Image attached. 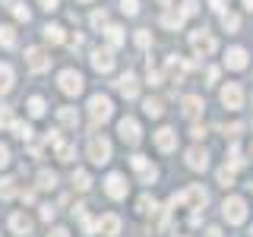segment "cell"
I'll use <instances>...</instances> for the list:
<instances>
[{
  "mask_svg": "<svg viewBox=\"0 0 253 237\" xmlns=\"http://www.w3.org/2000/svg\"><path fill=\"white\" fill-rule=\"evenodd\" d=\"M111 114H114V108H111V98L105 95H92L89 98V117H92V126L111 120Z\"/></svg>",
  "mask_w": 253,
  "mask_h": 237,
  "instance_id": "obj_1",
  "label": "cell"
},
{
  "mask_svg": "<svg viewBox=\"0 0 253 237\" xmlns=\"http://www.w3.org/2000/svg\"><path fill=\"white\" fill-rule=\"evenodd\" d=\"M190 47H193L196 57H209V54H215V38H212V32L196 29L193 35H190Z\"/></svg>",
  "mask_w": 253,
  "mask_h": 237,
  "instance_id": "obj_2",
  "label": "cell"
},
{
  "mask_svg": "<svg viewBox=\"0 0 253 237\" xmlns=\"http://www.w3.org/2000/svg\"><path fill=\"white\" fill-rule=\"evenodd\" d=\"M221 215H225L228 225H241V221L247 218V202H244L241 196H228L225 205H221Z\"/></svg>",
  "mask_w": 253,
  "mask_h": 237,
  "instance_id": "obj_3",
  "label": "cell"
},
{
  "mask_svg": "<svg viewBox=\"0 0 253 237\" xmlns=\"http://www.w3.org/2000/svg\"><path fill=\"white\" fill-rule=\"evenodd\" d=\"M206 199H209V196H206V190L193 184V187H187L184 193L171 196V205H193V209H203V205H206Z\"/></svg>",
  "mask_w": 253,
  "mask_h": 237,
  "instance_id": "obj_4",
  "label": "cell"
},
{
  "mask_svg": "<svg viewBox=\"0 0 253 237\" xmlns=\"http://www.w3.org/2000/svg\"><path fill=\"white\" fill-rule=\"evenodd\" d=\"M89 161L92 164H108L111 161V142L105 136H92L89 139Z\"/></svg>",
  "mask_w": 253,
  "mask_h": 237,
  "instance_id": "obj_5",
  "label": "cell"
},
{
  "mask_svg": "<svg viewBox=\"0 0 253 237\" xmlns=\"http://www.w3.org/2000/svg\"><path fill=\"white\" fill-rule=\"evenodd\" d=\"M57 82H60V92L63 95H79L83 92V82L85 79L76 73V70H63V73L57 76Z\"/></svg>",
  "mask_w": 253,
  "mask_h": 237,
  "instance_id": "obj_6",
  "label": "cell"
},
{
  "mask_svg": "<svg viewBox=\"0 0 253 237\" xmlns=\"http://www.w3.org/2000/svg\"><path fill=\"white\" fill-rule=\"evenodd\" d=\"M221 105H225L228 111H237L244 108V89L237 82H228L225 89H221Z\"/></svg>",
  "mask_w": 253,
  "mask_h": 237,
  "instance_id": "obj_7",
  "label": "cell"
},
{
  "mask_svg": "<svg viewBox=\"0 0 253 237\" xmlns=\"http://www.w3.org/2000/svg\"><path fill=\"white\" fill-rule=\"evenodd\" d=\"M26 67L32 70V73H44V70L51 67V57H47L42 47H29L26 51Z\"/></svg>",
  "mask_w": 253,
  "mask_h": 237,
  "instance_id": "obj_8",
  "label": "cell"
},
{
  "mask_svg": "<svg viewBox=\"0 0 253 237\" xmlns=\"http://www.w3.org/2000/svg\"><path fill=\"white\" fill-rule=\"evenodd\" d=\"M117 133H121V139L126 142V146H136V142L142 139V133H139V123L133 120V117H124V120L117 123Z\"/></svg>",
  "mask_w": 253,
  "mask_h": 237,
  "instance_id": "obj_9",
  "label": "cell"
},
{
  "mask_svg": "<svg viewBox=\"0 0 253 237\" xmlns=\"http://www.w3.org/2000/svg\"><path fill=\"white\" fill-rule=\"evenodd\" d=\"M155 146L162 149V152H174V149H177V133H174L171 126H162V130L155 133Z\"/></svg>",
  "mask_w": 253,
  "mask_h": 237,
  "instance_id": "obj_10",
  "label": "cell"
},
{
  "mask_svg": "<svg viewBox=\"0 0 253 237\" xmlns=\"http://www.w3.org/2000/svg\"><path fill=\"white\" fill-rule=\"evenodd\" d=\"M117 92H121L124 98H136L139 95V79L133 73H124L121 79H117Z\"/></svg>",
  "mask_w": 253,
  "mask_h": 237,
  "instance_id": "obj_11",
  "label": "cell"
},
{
  "mask_svg": "<svg viewBox=\"0 0 253 237\" xmlns=\"http://www.w3.org/2000/svg\"><path fill=\"white\" fill-rule=\"evenodd\" d=\"M105 190H108V196H111V199H124V196H126V180L121 177V174H108Z\"/></svg>",
  "mask_w": 253,
  "mask_h": 237,
  "instance_id": "obj_12",
  "label": "cell"
},
{
  "mask_svg": "<svg viewBox=\"0 0 253 237\" xmlns=\"http://www.w3.org/2000/svg\"><path fill=\"white\" fill-rule=\"evenodd\" d=\"M165 70H168V79H171V82H180V79L187 76V63L180 60V57H174V54L165 60Z\"/></svg>",
  "mask_w": 253,
  "mask_h": 237,
  "instance_id": "obj_13",
  "label": "cell"
},
{
  "mask_svg": "<svg viewBox=\"0 0 253 237\" xmlns=\"http://www.w3.org/2000/svg\"><path fill=\"white\" fill-rule=\"evenodd\" d=\"M225 67L228 70H244V67H247V51H244V47H228Z\"/></svg>",
  "mask_w": 253,
  "mask_h": 237,
  "instance_id": "obj_14",
  "label": "cell"
},
{
  "mask_svg": "<svg viewBox=\"0 0 253 237\" xmlns=\"http://www.w3.org/2000/svg\"><path fill=\"white\" fill-rule=\"evenodd\" d=\"M187 164H190L193 171H206V168H209V155H206V149L193 146V149L187 152Z\"/></svg>",
  "mask_w": 253,
  "mask_h": 237,
  "instance_id": "obj_15",
  "label": "cell"
},
{
  "mask_svg": "<svg viewBox=\"0 0 253 237\" xmlns=\"http://www.w3.org/2000/svg\"><path fill=\"white\" fill-rule=\"evenodd\" d=\"M130 161H133V168H136L139 171V180H142V184H152V180H155V168H149V161H146V155H133L130 158Z\"/></svg>",
  "mask_w": 253,
  "mask_h": 237,
  "instance_id": "obj_16",
  "label": "cell"
},
{
  "mask_svg": "<svg viewBox=\"0 0 253 237\" xmlns=\"http://www.w3.org/2000/svg\"><path fill=\"white\" fill-rule=\"evenodd\" d=\"M92 67L98 70V73H111V70H114V54L111 51H95L92 54Z\"/></svg>",
  "mask_w": 253,
  "mask_h": 237,
  "instance_id": "obj_17",
  "label": "cell"
},
{
  "mask_svg": "<svg viewBox=\"0 0 253 237\" xmlns=\"http://www.w3.org/2000/svg\"><path fill=\"white\" fill-rule=\"evenodd\" d=\"M95 228H98L105 237H117V234H121V218H117V215H105Z\"/></svg>",
  "mask_w": 253,
  "mask_h": 237,
  "instance_id": "obj_18",
  "label": "cell"
},
{
  "mask_svg": "<svg viewBox=\"0 0 253 237\" xmlns=\"http://www.w3.org/2000/svg\"><path fill=\"white\" fill-rule=\"evenodd\" d=\"M200 114H203V98L200 95H187L184 98V117L193 120V117H200Z\"/></svg>",
  "mask_w": 253,
  "mask_h": 237,
  "instance_id": "obj_19",
  "label": "cell"
},
{
  "mask_svg": "<svg viewBox=\"0 0 253 237\" xmlns=\"http://www.w3.org/2000/svg\"><path fill=\"white\" fill-rule=\"evenodd\" d=\"M10 228H13L16 234H22V237H26V234L32 231V218H29V215H22V212H16V215L10 218Z\"/></svg>",
  "mask_w": 253,
  "mask_h": 237,
  "instance_id": "obj_20",
  "label": "cell"
},
{
  "mask_svg": "<svg viewBox=\"0 0 253 237\" xmlns=\"http://www.w3.org/2000/svg\"><path fill=\"white\" fill-rule=\"evenodd\" d=\"M184 19H187L184 10H177V13H165V16H162V26H165V29H180V26H184Z\"/></svg>",
  "mask_w": 253,
  "mask_h": 237,
  "instance_id": "obj_21",
  "label": "cell"
},
{
  "mask_svg": "<svg viewBox=\"0 0 253 237\" xmlns=\"http://www.w3.org/2000/svg\"><path fill=\"white\" fill-rule=\"evenodd\" d=\"M13 89V70L6 63H0V95H6Z\"/></svg>",
  "mask_w": 253,
  "mask_h": 237,
  "instance_id": "obj_22",
  "label": "cell"
},
{
  "mask_svg": "<svg viewBox=\"0 0 253 237\" xmlns=\"http://www.w3.org/2000/svg\"><path fill=\"white\" fill-rule=\"evenodd\" d=\"M57 120H60L63 126H76V123H79L76 108H60V111H57Z\"/></svg>",
  "mask_w": 253,
  "mask_h": 237,
  "instance_id": "obj_23",
  "label": "cell"
},
{
  "mask_svg": "<svg viewBox=\"0 0 253 237\" xmlns=\"http://www.w3.org/2000/svg\"><path fill=\"white\" fill-rule=\"evenodd\" d=\"M73 215L79 218V225H83V231H85V234H95V231H98V228H95L92 221H89V215H85V205H76Z\"/></svg>",
  "mask_w": 253,
  "mask_h": 237,
  "instance_id": "obj_24",
  "label": "cell"
},
{
  "mask_svg": "<svg viewBox=\"0 0 253 237\" xmlns=\"http://www.w3.org/2000/svg\"><path fill=\"white\" fill-rule=\"evenodd\" d=\"M221 29H225V32H237V29H241V16H237V13H221Z\"/></svg>",
  "mask_w": 253,
  "mask_h": 237,
  "instance_id": "obj_25",
  "label": "cell"
},
{
  "mask_svg": "<svg viewBox=\"0 0 253 237\" xmlns=\"http://www.w3.org/2000/svg\"><path fill=\"white\" fill-rule=\"evenodd\" d=\"M105 35H108V44H111V47L124 44V29H121V26H108V29H105Z\"/></svg>",
  "mask_w": 253,
  "mask_h": 237,
  "instance_id": "obj_26",
  "label": "cell"
},
{
  "mask_svg": "<svg viewBox=\"0 0 253 237\" xmlns=\"http://www.w3.org/2000/svg\"><path fill=\"white\" fill-rule=\"evenodd\" d=\"M42 32H44V38H47L51 44H60L63 38H67V35H63V29H60V26H44Z\"/></svg>",
  "mask_w": 253,
  "mask_h": 237,
  "instance_id": "obj_27",
  "label": "cell"
},
{
  "mask_svg": "<svg viewBox=\"0 0 253 237\" xmlns=\"http://www.w3.org/2000/svg\"><path fill=\"white\" fill-rule=\"evenodd\" d=\"M54 187H57V174H51V171L38 174V190H54Z\"/></svg>",
  "mask_w": 253,
  "mask_h": 237,
  "instance_id": "obj_28",
  "label": "cell"
},
{
  "mask_svg": "<svg viewBox=\"0 0 253 237\" xmlns=\"http://www.w3.org/2000/svg\"><path fill=\"white\" fill-rule=\"evenodd\" d=\"M142 111H146V114L149 117H162V101H158V98H146V101H142Z\"/></svg>",
  "mask_w": 253,
  "mask_h": 237,
  "instance_id": "obj_29",
  "label": "cell"
},
{
  "mask_svg": "<svg viewBox=\"0 0 253 237\" xmlns=\"http://www.w3.org/2000/svg\"><path fill=\"white\" fill-rule=\"evenodd\" d=\"M13 44H16L13 26H0V47H13Z\"/></svg>",
  "mask_w": 253,
  "mask_h": 237,
  "instance_id": "obj_30",
  "label": "cell"
},
{
  "mask_svg": "<svg viewBox=\"0 0 253 237\" xmlns=\"http://www.w3.org/2000/svg\"><path fill=\"white\" fill-rule=\"evenodd\" d=\"M13 196H16V180L13 177L0 180V199H13Z\"/></svg>",
  "mask_w": 253,
  "mask_h": 237,
  "instance_id": "obj_31",
  "label": "cell"
},
{
  "mask_svg": "<svg viewBox=\"0 0 253 237\" xmlns=\"http://www.w3.org/2000/svg\"><path fill=\"white\" fill-rule=\"evenodd\" d=\"M6 3H10V10H13V16H16L19 22H29V16H32V13L19 3V0H6Z\"/></svg>",
  "mask_w": 253,
  "mask_h": 237,
  "instance_id": "obj_32",
  "label": "cell"
},
{
  "mask_svg": "<svg viewBox=\"0 0 253 237\" xmlns=\"http://www.w3.org/2000/svg\"><path fill=\"white\" fill-rule=\"evenodd\" d=\"M54 149H57V158L60 161H73V146H67V142H54Z\"/></svg>",
  "mask_w": 253,
  "mask_h": 237,
  "instance_id": "obj_33",
  "label": "cell"
},
{
  "mask_svg": "<svg viewBox=\"0 0 253 237\" xmlns=\"http://www.w3.org/2000/svg\"><path fill=\"white\" fill-rule=\"evenodd\" d=\"M228 164H231V168H241V164H244V152H241V146H231V149H228Z\"/></svg>",
  "mask_w": 253,
  "mask_h": 237,
  "instance_id": "obj_34",
  "label": "cell"
},
{
  "mask_svg": "<svg viewBox=\"0 0 253 237\" xmlns=\"http://www.w3.org/2000/svg\"><path fill=\"white\" fill-rule=\"evenodd\" d=\"M29 114L32 117H44V98H38V95L29 98Z\"/></svg>",
  "mask_w": 253,
  "mask_h": 237,
  "instance_id": "obj_35",
  "label": "cell"
},
{
  "mask_svg": "<svg viewBox=\"0 0 253 237\" xmlns=\"http://www.w3.org/2000/svg\"><path fill=\"white\" fill-rule=\"evenodd\" d=\"M73 184H76V190H83V193H85V190L92 187V177H89L85 171H76V174H73Z\"/></svg>",
  "mask_w": 253,
  "mask_h": 237,
  "instance_id": "obj_36",
  "label": "cell"
},
{
  "mask_svg": "<svg viewBox=\"0 0 253 237\" xmlns=\"http://www.w3.org/2000/svg\"><path fill=\"white\" fill-rule=\"evenodd\" d=\"M10 130H13L19 139H26V142L32 139V126H29V123H19V120H13V126H10Z\"/></svg>",
  "mask_w": 253,
  "mask_h": 237,
  "instance_id": "obj_37",
  "label": "cell"
},
{
  "mask_svg": "<svg viewBox=\"0 0 253 237\" xmlns=\"http://www.w3.org/2000/svg\"><path fill=\"white\" fill-rule=\"evenodd\" d=\"M218 184L221 187H231L234 184V168H221L218 171Z\"/></svg>",
  "mask_w": 253,
  "mask_h": 237,
  "instance_id": "obj_38",
  "label": "cell"
},
{
  "mask_svg": "<svg viewBox=\"0 0 253 237\" xmlns=\"http://www.w3.org/2000/svg\"><path fill=\"white\" fill-rule=\"evenodd\" d=\"M121 10H124L126 16H136V13H139V0H121Z\"/></svg>",
  "mask_w": 253,
  "mask_h": 237,
  "instance_id": "obj_39",
  "label": "cell"
},
{
  "mask_svg": "<svg viewBox=\"0 0 253 237\" xmlns=\"http://www.w3.org/2000/svg\"><path fill=\"white\" fill-rule=\"evenodd\" d=\"M6 126H13V111L0 108V130H6Z\"/></svg>",
  "mask_w": 253,
  "mask_h": 237,
  "instance_id": "obj_40",
  "label": "cell"
},
{
  "mask_svg": "<svg viewBox=\"0 0 253 237\" xmlns=\"http://www.w3.org/2000/svg\"><path fill=\"white\" fill-rule=\"evenodd\" d=\"M136 44H139V47H149V44H152V35H149L146 29H139V32H136Z\"/></svg>",
  "mask_w": 253,
  "mask_h": 237,
  "instance_id": "obj_41",
  "label": "cell"
},
{
  "mask_svg": "<svg viewBox=\"0 0 253 237\" xmlns=\"http://www.w3.org/2000/svg\"><path fill=\"white\" fill-rule=\"evenodd\" d=\"M105 22H108L105 10H95V13H92V26H95V29H101V26H105Z\"/></svg>",
  "mask_w": 253,
  "mask_h": 237,
  "instance_id": "obj_42",
  "label": "cell"
},
{
  "mask_svg": "<svg viewBox=\"0 0 253 237\" xmlns=\"http://www.w3.org/2000/svg\"><path fill=\"white\" fill-rule=\"evenodd\" d=\"M180 10H184V16H193L196 10H200V3H196V0H184V6H180Z\"/></svg>",
  "mask_w": 253,
  "mask_h": 237,
  "instance_id": "obj_43",
  "label": "cell"
},
{
  "mask_svg": "<svg viewBox=\"0 0 253 237\" xmlns=\"http://www.w3.org/2000/svg\"><path fill=\"white\" fill-rule=\"evenodd\" d=\"M6 164H10V149L0 142V168H6Z\"/></svg>",
  "mask_w": 253,
  "mask_h": 237,
  "instance_id": "obj_44",
  "label": "cell"
},
{
  "mask_svg": "<svg viewBox=\"0 0 253 237\" xmlns=\"http://www.w3.org/2000/svg\"><path fill=\"white\" fill-rule=\"evenodd\" d=\"M228 136H231V139H237V136H241V133H244V123H231V126H228Z\"/></svg>",
  "mask_w": 253,
  "mask_h": 237,
  "instance_id": "obj_45",
  "label": "cell"
},
{
  "mask_svg": "<svg viewBox=\"0 0 253 237\" xmlns=\"http://www.w3.org/2000/svg\"><path fill=\"white\" fill-rule=\"evenodd\" d=\"M38 3H42V10L51 13V10H57V3H60V0H38Z\"/></svg>",
  "mask_w": 253,
  "mask_h": 237,
  "instance_id": "obj_46",
  "label": "cell"
},
{
  "mask_svg": "<svg viewBox=\"0 0 253 237\" xmlns=\"http://www.w3.org/2000/svg\"><path fill=\"white\" fill-rule=\"evenodd\" d=\"M206 79H209V85L218 82V67H209V73H206Z\"/></svg>",
  "mask_w": 253,
  "mask_h": 237,
  "instance_id": "obj_47",
  "label": "cell"
},
{
  "mask_svg": "<svg viewBox=\"0 0 253 237\" xmlns=\"http://www.w3.org/2000/svg\"><path fill=\"white\" fill-rule=\"evenodd\" d=\"M190 136H193V139H203V136H206V126H200V123H196L193 130H190Z\"/></svg>",
  "mask_w": 253,
  "mask_h": 237,
  "instance_id": "obj_48",
  "label": "cell"
},
{
  "mask_svg": "<svg viewBox=\"0 0 253 237\" xmlns=\"http://www.w3.org/2000/svg\"><path fill=\"white\" fill-rule=\"evenodd\" d=\"M47 237H70V231H67V228H54V231L47 234Z\"/></svg>",
  "mask_w": 253,
  "mask_h": 237,
  "instance_id": "obj_49",
  "label": "cell"
},
{
  "mask_svg": "<svg viewBox=\"0 0 253 237\" xmlns=\"http://www.w3.org/2000/svg\"><path fill=\"white\" fill-rule=\"evenodd\" d=\"M42 218H44V221L54 218V209H51V205H44V209H42Z\"/></svg>",
  "mask_w": 253,
  "mask_h": 237,
  "instance_id": "obj_50",
  "label": "cell"
},
{
  "mask_svg": "<svg viewBox=\"0 0 253 237\" xmlns=\"http://www.w3.org/2000/svg\"><path fill=\"white\" fill-rule=\"evenodd\" d=\"M212 10L221 13V10H225V0H212Z\"/></svg>",
  "mask_w": 253,
  "mask_h": 237,
  "instance_id": "obj_51",
  "label": "cell"
},
{
  "mask_svg": "<svg viewBox=\"0 0 253 237\" xmlns=\"http://www.w3.org/2000/svg\"><path fill=\"white\" fill-rule=\"evenodd\" d=\"M206 237H221V231H218V228H209V231H206Z\"/></svg>",
  "mask_w": 253,
  "mask_h": 237,
  "instance_id": "obj_52",
  "label": "cell"
},
{
  "mask_svg": "<svg viewBox=\"0 0 253 237\" xmlns=\"http://www.w3.org/2000/svg\"><path fill=\"white\" fill-rule=\"evenodd\" d=\"M244 6H247V10H253V0H244Z\"/></svg>",
  "mask_w": 253,
  "mask_h": 237,
  "instance_id": "obj_53",
  "label": "cell"
},
{
  "mask_svg": "<svg viewBox=\"0 0 253 237\" xmlns=\"http://www.w3.org/2000/svg\"><path fill=\"white\" fill-rule=\"evenodd\" d=\"M158 3H162V6H168V3H171V0H158Z\"/></svg>",
  "mask_w": 253,
  "mask_h": 237,
  "instance_id": "obj_54",
  "label": "cell"
},
{
  "mask_svg": "<svg viewBox=\"0 0 253 237\" xmlns=\"http://www.w3.org/2000/svg\"><path fill=\"white\" fill-rule=\"evenodd\" d=\"M79 3H92V0H79Z\"/></svg>",
  "mask_w": 253,
  "mask_h": 237,
  "instance_id": "obj_55",
  "label": "cell"
},
{
  "mask_svg": "<svg viewBox=\"0 0 253 237\" xmlns=\"http://www.w3.org/2000/svg\"><path fill=\"white\" fill-rule=\"evenodd\" d=\"M250 158H253V146H250Z\"/></svg>",
  "mask_w": 253,
  "mask_h": 237,
  "instance_id": "obj_56",
  "label": "cell"
},
{
  "mask_svg": "<svg viewBox=\"0 0 253 237\" xmlns=\"http://www.w3.org/2000/svg\"><path fill=\"white\" fill-rule=\"evenodd\" d=\"M250 234H253V228H250Z\"/></svg>",
  "mask_w": 253,
  "mask_h": 237,
  "instance_id": "obj_57",
  "label": "cell"
},
{
  "mask_svg": "<svg viewBox=\"0 0 253 237\" xmlns=\"http://www.w3.org/2000/svg\"><path fill=\"white\" fill-rule=\"evenodd\" d=\"M250 187H253V184H250Z\"/></svg>",
  "mask_w": 253,
  "mask_h": 237,
  "instance_id": "obj_58",
  "label": "cell"
}]
</instances>
